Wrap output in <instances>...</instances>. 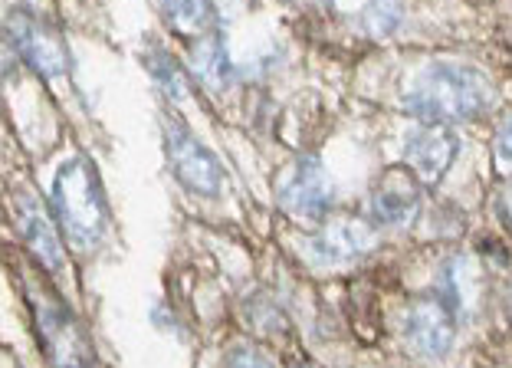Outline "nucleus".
I'll return each mask as SVG.
<instances>
[{"mask_svg": "<svg viewBox=\"0 0 512 368\" xmlns=\"http://www.w3.org/2000/svg\"><path fill=\"white\" fill-rule=\"evenodd\" d=\"M460 138L444 122H424L404 138V161L424 184H437L457 161Z\"/></svg>", "mask_w": 512, "mask_h": 368, "instance_id": "obj_8", "label": "nucleus"}, {"mask_svg": "<svg viewBox=\"0 0 512 368\" xmlns=\"http://www.w3.org/2000/svg\"><path fill=\"white\" fill-rule=\"evenodd\" d=\"M145 66H148L151 79L158 83V89L165 92L171 102H184L191 96V79H188V73H184V66L174 60L168 50H151L145 56Z\"/></svg>", "mask_w": 512, "mask_h": 368, "instance_id": "obj_15", "label": "nucleus"}, {"mask_svg": "<svg viewBox=\"0 0 512 368\" xmlns=\"http://www.w3.org/2000/svg\"><path fill=\"white\" fill-rule=\"evenodd\" d=\"M161 138H165V155L174 178L201 198H217L220 188H224V168H220L211 148L201 138H194L188 125L174 119V115L161 119Z\"/></svg>", "mask_w": 512, "mask_h": 368, "instance_id": "obj_5", "label": "nucleus"}, {"mask_svg": "<svg viewBox=\"0 0 512 368\" xmlns=\"http://www.w3.org/2000/svg\"><path fill=\"white\" fill-rule=\"evenodd\" d=\"M309 247H312V257L319 263L339 267V263H352L358 257H365V253L375 247V230L365 221H358V217H332V221H325L316 234H312Z\"/></svg>", "mask_w": 512, "mask_h": 368, "instance_id": "obj_10", "label": "nucleus"}, {"mask_svg": "<svg viewBox=\"0 0 512 368\" xmlns=\"http://www.w3.org/2000/svg\"><path fill=\"white\" fill-rule=\"evenodd\" d=\"M404 336L411 349L424 359H440L450 352L453 336H457V319L453 309L440 296H421L404 316Z\"/></svg>", "mask_w": 512, "mask_h": 368, "instance_id": "obj_7", "label": "nucleus"}, {"mask_svg": "<svg viewBox=\"0 0 512 368\" xmlns=\"http://www.w3.org/2000/svg\"><path fill=\"white\" fill-rule=\"evenodd\" d=\"M421 214V188L401 168H391L371 184L368 191V217L378 227H407Z\"/></svg>", "mask_w": 512, "mask_h": 368, "instance_id": "obj_9", "label": "nucleus"}, {"mask_svg": "<svg viewBox=\"0 0 512 368\" xmlns=\"http://www.w3.org/2000/svg\"><path fill=\"white\" fill-rule=\"evenodd\" d=\"M227 368H273V365L260 349H253V345H234V349L227 352Z\"/></svg>", "mask_w": 512, "mask_h": 368, "instance_id": "obj_18", "label": "nucleus"}, {"mask_svg": "<svg viewBox=\"0 0 512 368\" xmlns=\"http://www.w3.org/2000/svg\"><path fill=\"white\" fill-rule=\"evenodd\" d=\"M404 106L424 122H467L490 106V83L467 63H430L404 92Z\"/></svg>", "mask_w": 512, "mask_h": 368, "instance_id": "obj_2", "label": "nucleus"}, {"mask_svg": "<svg viewBox=\"0 0 512 368\" xmlns=\"http://www.w3.org/2000/svg\"><path fill=\"white\" fill-rule=\"evenodd\" d=\"M440 299L453 309V316H470L476 303L483 299V270L480 263L470 257L447 260L444 273H440Z\"/></svg>", "mask_w": 512, "mask_h": 368, "instance_id": "obj_12", "label": "nucleus"}, {"mask_svg": "<svg viewBox=\"0 0 512 368\" xmlns=\"http://www.w3.org/2000/svg\"><path fill=\"white\" fill-rule=\"evenodd\" d=\"M191 69L204 86H211L214 92H224L234 86V60L227 53V43L220 33H207L201 43L191 50Z\"/></svg>", "mask_w": 512, "mask_h": 368, "instance_id": "obj_13", "label": "nucleus"}, {"mask_svg": "<svg viewBox=\"0 0 512 368\" xmlns=\"http://www.w3.org/2000/svg\"><path fill=\"white\" fill-rule=\"evenodd\" d=\"M161 14L171 23V30L188 37H207L214 33L217 4L214 0H161Z\"/></svg>", "mask_w": 512, "mask_h": 368, "instance_id": "obj_14", "label": "nucleus"}, {"mask_svg": "<svg viewBox=\"0 0 512 368\" xmlns=\"http://www.w3.org/2000/svg\"><path fill=\"white\" fill-rule=\"evenodd\" d=\"M332 198H335V191H332L329 171L312 155L296 158V165L289 168V175L279 184V204H283V211L296 217H309V221L329 214Z\"/></svg>", "mask_w": 512, "mask_h": 368, "instance_id": "obj_6", "label": "nucleus"}, {"mask_svg": "<svg viewBox=\"0 0 512 368\" xmlns=\"http://www.w3.org/2000/svg\"><path fill=\"white\" fill-rule=\"evenodd\" d=\"M7 37L14 53L30 69H37L43 79H63L73 69V56L63 40V33L53 27L50 20H43L33 10H10L7 14Z\"/></svg>", "mask_w": 512, "mask_h": 368, "instance_id": "obj_4", "label": "nucleus"}, {"mask_svg": "<svg viewBox=\"0 0 512 368\" xmlns=\"http://www.w3.org/2000/svg\"><path fill=\"white\" fill-rule=\"evenodd\" d=\"M50 201L53 217L60 221L69 247L79 253L102 247V240L109 234V204L99 171L89 158L76 155L66 165H60V171L53 175Z\"/></svg>", "mask_w": 512, "mask_h": 368, "instance_id": "obj_1", "label": "nucleus"}, {"mask_svg": "<svg viewBox=\"0 0 512 368\" xmlns=\"http://www.w3.org/2000/svg\"><path fill=\"white\" fill-rule=\"evenodd\" d=\"M362 23L371 37H391L404 23V0H368Z\"/></svg>", "mask_w": 512, "mask_h": 368, "instance_id": "obj_16", "label": "nucleus"}, {"mask_svg": "<svg viewBox=\"0 0 512 368\" xmlns=\"http://www.w3.org/2000/svg\"><path fill=\"white\" fill-rule=\"evenodd\" d=\"M506 309L512 313V286H509V293H506Z\"/></svg>", "mask_w": 512, "mask_h": 368, "instance_id": "obj_19", "label": "nucleus"}, {"mask_svg": "<svg viewBox=\"0 0 512 368\" xmlns=\"http://www.w3.org/2000/svg\"><path fill=\"white\" fill-rule=\"evenodd\" d=\"M493 161H496L499 175L512 178V115H506V119L496 125V135H493Z\"/></svg>", "mask_w": 512, "mask_h": 368, "instance_id": "obj_17", "label": "nucleus"}, {"mask_svg": "<svg viewBox=\"0 0 512 368\" xmlns=\"http://www.w3.org/2000/svg\"><path fill=\"white\" fill-rule=\"evenodd\" d=\"M33 322H37L43 352L50 359L53 368H92V345L86 329L79 326V319L73 316L63 299H56L50 293V286L33 283L27 290Z\"/></svg>", "mask_w": 512, "mask_h": 368, "instance_id": "obj_3", "label": "nucleus"}, {"mask_svg": "<svg viewBox=\"0 0 512 368\" xmlns=\"http://www.w3.org/2000/svg\"><path fill=\"white\" fill-rule=\"evenodd\" d=\"M17 224L23 234V244L37 257L43 270L60 273L63 270V247H60V230L43 214V207L30 194H17Z\"/></svg>", "mask_w": 512, "mask_h": 368, "instance_id": "obj_11", "label": "nucleus"}]
</instances>
